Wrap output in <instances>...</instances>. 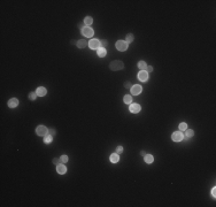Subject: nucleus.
<instances>
[{
  "label": "nucleus",
  "instance_id": "nucleus-1",
  "mask_svg": "<svg viewBox=\"0 0 216 207\" xmlns=\"http://www.w3.org/2000/svg\"><path fill=\"white\" fill-rule=\"evenodd\" d=\"M109 68L113 71H117V70H121L124 68V63L121 60H115V61H111L109 63Z\"/></svg>",
  "mask_w": 216,
  "mask_h": 207
},
{
  "label": "nucleus",
  "instance_id": "nucleus-18",
  "mask_svg": "<svg viewBox=\"0 0 216 207\" xmlns=\"http://www.w3.org/2000/svg\"><path fill=\"white\" fill-rule=\"evenodd\" d=\"M52 140H53V136H51V135H46V136H44V143L45 144H49V143H52Z\"/></svg>",
  "mask_w": 216,
  "mask_h": 207
},
{
  "label": "nucleus",
  "instance_id": "nucleus-30",
  "mask_svg": "<svg viewBox=\"0 0 216 207\" xmlns=\"http://www.w3.org/2000/svg\"><path fill=\"white\" fill-rule=\"evenodd\" d=\"M146 71H147L148 74H149V72H152L153 71V67H152V66H147V67H146Z\"/></svg>",
  "mask_w": 216,
  "mask_h": 207
},
{
  "label": "nucleus",
  "instance_id": "nucleus-17",
  "mask_svg": "<svg viewBox=\"0 0 216 207\" xmlns=\"http://www.w3.org/2000/svg\"><path fill=\"white\" fill-rule=\"evenodd\" d=\"M144 160H145L146 163H152L153 161H154V158H153L152 154H146L144 156Z\"/></svg>",
  "mask_w": 216,
  "mask_h": 207
},
{
  "label": "nucleus",
  "instance_id": "nucleus-6",
  "mask_svg": "<svg viewBox=\"0 0 216 207\" xmlns=\"http://www.w3.org/2000/svg\"><path fill=\"white\" fill-rule=\"evenodd\" d=\"M80 32H82V35H83L84 37H89V38L94 35V30H93L91 26H85V28L80 31Z\"/></svg>",
  "mask_w": 216,
  "mask_h": 207
},
{
  "label": "nucleus",
  "instance_id": "nucleus-31",
  "mask_svg": "<svg viewBox=\"0 0 216 207\" xmlns=\"http://www.w3.org/2000/svg\"><path fill=\"white\" fill-rule=\"evenodd\" d=\"M107 45H108V43H107L106 40H102V41H101V47L106 48V47H107Z\"/></svg>",
  "mask_w": 216,
  "mask_h": 207
},
{
  "label": "nucleus",
  "instance_id": "nucleus-19",
  "mask_svg": "<svg viewBox=\"0 0 216 207\" xmlns=\"http://www.w3.org/2000/svg\"><path fill=\"white\" fill-rule=\"evenodd\" d=\"M146 67H147V65H146V62L145 61L138 62V68H139L140 70H146Z\"/></svg>",
  "mask_w": 216,
  "mask_h": 207
},
{
  "label": "nucleus",
  "instance_id": "nucleus-13",
  "mask_svg": "<svg viewBox=\"0 0 216 207\" xmlns=\"http://www.w3.org/2000/svg\"><path fill=\"white\" fill-rule=\"evenodd\" d=\"M97 55L99 58H105L107 55V51H106V48L104 47H100V48H98L97 50Z\"/></svg>",
  "mask_w": 216,
  "mask_h": 207
},
{
  "label": "nucleus",
  "instance_id": "nucleus-14",
  "mask_svg": "<svg viewBox=\"0 0 216 207\" xmlns=\"http://www.w3.org/2000/svg\"><path fill=\"white\" fill-rule=\"evenodd\" d=\"M87 45H89V43L85 40V39H79V40L77 41V47L80 48V50H82V48H85Z\"/></svg>",
  "mask_w": 216,
  "mask_h": 207
},
{
  "label": "nucleus",
  "instance_id": "nucleus-11",
  "mask_svg": "<svg viewBox=\"0 0 216 207\" xmlns=\"http://www.w3.org/2000/svg\"><path fill=\"white\" fill-rule=\"evenodd\" d=\"M56 170H58L59 174H61V175H62V174H66V171H67V167L64 166V163H61V162H60V163L56 166Z\"/></svg>",
  "mask_w": 216,
  "mask_h": 207
},
{
  "label": "nucleus",
  "instance_id": "nucleus-32",
  "mask_svg": "<svg viewBox=\"0 0 216 207\" xmlns=\"http://www.w3.org/2000/svg\"><path fill=\"white\" fill-rule=\"evenodd\" d=\"M211 196L214 197V198L216 197V188H215V186H214V188L211 189Z\"/></svg>",
  "mask_w": 216,
  "mask_h": 207
},
{
  "label": "nucleus",
  "instance_id": "nucleus-34",
  "mask_svg": "<svg viewBox=\"0 0 216 207\" xmlns=\"http://www.w3.org/2000/svg\"><path fill=\"white\" fill-rule=\"evenodd\" d=\"M140 155H142V156H145V155H146V152H145V151H140Z\"/></svg>",
  "mask_w": 216,
  "mask_h": 207
},
{
  "label": "nucleus",
  "instance_id": "nucleus-15",
  "mask_svg": "<svg viewBox=\"0 0 216 207\" xmlns=\"http://www.w3.org/2000/svg\"><path fill=\"white\" fill-rule=\"evenodd\" d=\"M111 161L113 162V163H117L118 161H120V155L117 154V153H113V154H111Z\"/></svg>",
  "mask_w": 216,
  "mask_h": 207
},
{
  "label": "nucleus",
  "instance_id": "nucleus-33",
  "mask_svg": "<svg viewBox=\"0 0 216 207\" xmlns=\"http://www.w3.org/2000/svg\"><path fill=\"white\" fill-rule=\"evenodd\" d=\"M53 163L58 166L59 163H60V159H56V158H54V159H53Z\"/></svg>",
  "mask_w": 216,
  "mask_h": 207
},
{
  "label": "nucleus",
  "instance_id": "nucleus-25",
  "mask_svg": "<svg viewBox=\"0 0 216 207\" xmlns=\"http://www.w3.org/2000/svg\"><path fill=\"white\" fill-rule=\"evenodd\" d=\"M36 98H37V93H36V92H30V94H29V99H30L31 101H33V100H36Z\"/></svg>",
  "mask_w": 216,
  "mask_h": 207
},
{
  "label": "nucleus",
  "instance_id": "nucleus-20",
  "mask_svg": "<svg viewBox=\"0 0 216 207\" xmlns=\"http://www.w3.org/2000/svg\"><path fill=\"white\" fill-rule=\"evenodd\" d=\"M133 39H135V36H133V33H128L127 37H125V41H127L128 44H129V43H132V41H133Z\"/></svg>",
  "mask_w": 216,
  "mask_h": 207
},
{
  "label": "nucleus",
  "instance_id": "nucleus-27",
  "mask_svg": "<svg viewBox=\"0 0 216 207\" xmlns=\"http://www.w3.org/2000/svg\"><path fill=\"white\" fill-rule=\"evenodd\" d=\"M124 88H127V89H131L132 88V84L130 82H125L124 83Z\"/></svg>",
  "mask_w": 216,
  "mask_h": 207
},
{
  "label": "nucleus",
  "instance_id": "nucleus-10",
  "mask_svg": "<svg viewBox=\"0 0 216 207\" xmlns=\"http://www.w3.org/2000/svg\"><path fill=\"white\" fill-rule=\"evenodd\" d=\"M36 93H37L38 97H45L46 93H47V90L44 88V86H39V88H37V90H36Z\"/></svg>",
  "mask_w": 216,
  "mask_h": 207
},
{
  "label": "nucleus",
  "instance_id": "nucleus-4",
  "mask_svg": "<svg viewBox=\"0 0 216 207\" xmlns=\"http://www.w3.org/2000/svg\"><path fill=\"white\" fill-rule=\"evenodd\" d=\"M89 46L91 50H98L101 47V41L99 39H91L89 43Z\"/></svg>",
  "mask_w": 216,
  "mask_h": 207
},
{
  "label": "nucleus",
  "instance_id": "nucleus-22",
  "mask_svg": "<svg viewBox=\"0 0 216 207\" xmlns=\"http://www.w3.org/2000/svg\"><path fill=\"white\" fill-rule=\"evenodd\" d=\"M193 135H194V131H193L192 129H186L185 136H186L187 138H191V137H193Z\"/></svg>",
  "mask_w": 216,
  "mask_h": 207
},
{
  "label": "nucleus",
  "instance_id": "nucleus-16",
  "mask_svg": "<svg viewBox=\"0 0 216 207\" xmlns=\"http://www.w3.org/2000/svg\"><path fill=\"white\" fill-rule=\"evenodd\" d=\"M93 23V19L91 17V16H86L84 19V24H85V26H90L91 24Z\"/></svg>",
  "mask_w": 216,
  "mask_h": 207
},
{
  "label": "nucleus",
  "instance_id": "nucleus-7",
  "mask_svg": "<svg viewBox=\"0 0 216 207\" xmlns=\"http://www.w3.org/2000/svg\"><path fill=\"white\" fill-rule=\"evenodd\" d=\"M129 110L133 114H137L140 112V105L139 104H130V106H129Z\"/></svg>",
  "mask_w": 216,
  "mask_h": 207
},
{
  "label": "nucleus",
  "instance_id": "nucleus-21",
  "mask_svg": "<svg viewBox=\"0 0 216 207\" xmlns=\"http://www.w3.org/2000/svg\"><path fill=\"white\" fill-rule=\"evenodd\" d=\"M123 101H124V104H130L132 103V97L131 96H129V94H127V96H124V98H123Z\"/></svg>",
  "mask_w": 216,
  "mask_h": 207
},
{
  "label": "nucleus",
  "instance_id": "nucleus-8",
  "mask_svg": "<svg viewBox=\"0 0 216 207\" xmlns=\"http://www.w3.org/2000/svg\"><path fill=\"white\" fill-rule=\"evenodd\" d=\"M131 90V93L132 94H135V96H137V94H140L142 91V88L140 85H138V84H135V85H132V88L130 89Z\"/></svg>",
  "mask_w": 216,
  "mask_h": 207
},
{
  "label": "nucleus",
  "instance_id": "nucleus-35",
  "mask_svg": "<svg viewBox=\"0 0 216 207\" xmlns=\"http://www.w3.org/2000/svg\"><path fill=\"white\" fill-rule=\"evenodd\" d=\"M71 45H77V41H75V40H71Z\"/></svg>",
  "mask_w": 216,
  "mask_h": 207
},
{
  "label": "nucleus",
  "instance_id": "nucleus-28",
  "mask_svg": "<svg viewBox=\"0 0 216 207\" xmlns=\"http://www.w3.org/2000/svg\"><path fill=\"white\" fill-rule=\"evenodd\" d=\"M78 26V29H79V30L82 31V30H83V29H84V28H85L84 22H83V23H78V26Z\"/></svg>",
  "mask_w": 216,
  "mask_h": 207
},
{
  "label": "nucleus",
  "instance_id": "nucleus-29",
  "mask_svg": "<svg viewBox=\"0 0 216 207\" xmlns=\"http://www.w3.org/2000/svg\"><path fill=\"white\" fill-rule=\"evenodd\" d=\"M48 135H51L54 137V135H55V130L54 129H48Z\"/></svg>",
  "mask_w": 216,
  "mask_h": 207
},
{
  "label": "nucleus",
  "instance_id": "nucleus-3",
  "mask_svg": "<svg viewBox=\"0 0 216 207\" xmlns=\"http://www.w3.org/2000/svg\"><path fill=\"white\" fill-rule=\"evenodd\" d=\"M36 134H37L38 136L44 137V136H46V135L48 134V129L45 125H38L37 128H36Z\"/></svg>",
  "mask_w": 216,
  "mask_h": 207
},
{
  "label": "nucleus",
  "instance_id": "nucleus-2",
  "mask_svg": "<svg viewBox=\"0 0 216 207\" xmlns=\"http://www.w3.org/2000/svg\"><path fill=\"white\" fill-rule=\"evenodd\" d=\"M115 47L118 50V51H127L128 50V47H129V44H128L125 40H118V41H116V44H115Z\"/></svg>",
  "mask_w": 216,
  "mask_h": 207
},
{
  "label": "nucleus",
  "instance_id": "nucleus-24",
  "mask_svg": "<svg viewBox=\"0 0 216 207\" xmlns=\"http://www.w3.org/2000/svg\"><path fill=\"white\" fill-rule=\"evenodd\" d=\"M59 159H60V162H61V163H66V162H68V160H69V159H68V155H66V154L61 155Z\"/></svg>",
  "mask_w": 216,
  "mask_h": 207
},
{
  "label": "nucleus",
  "instance_id": "nucleus-5",
  "mask_svg": "<svg viewBox=\"0 0 216 207\" xmlns=\"http://www.w3.org/2000/svg\"><path fill=\"white\" fill-rule=\"evenodd\" d=\"M171 139L174 142H182L184 139V135L182 131H175L174 134L171 135Z\"/></svg>",
  "mask_w": 216,
  "mask_h": 207
},
{
  "label": "nucleus",
  "instance_id": "nucleus-26",
  "mask_svg": "<svg viewBox=\"0 0 216 207\" xmlns=\"http://www.w3.org/2000/svg\"><path fill=\"white\" fill-rule=\"evenodd\" d=\"M122 152H123V147H122V146H117V147H116V153H117V154H121Z\"/></svg>",
  "mask_w": 216,
  "mask_h": 207
},
{
  "label": "nucleus",
  "instance_id": "nucleus-12",
  "mask_svg": "<svg viewBox=\"0 0 216 207\" xmlns=\"http://www.w3.org/2000/svg\"><path fill=\"white\" fill-rule=\"evenodd\" d=\"M7 105H8V107H11V108H15V107H17V105H19V100L16 98H12L8 100Z\"/></svg>",
  "mask_w": 216,
  "mask_h": 207
},
{
  "label": "nucleus",
  "instance_id": "nucleus-9",
  "mask_svg": "<svg viewBox=\"0 0 216 207\" xmlns=\"http://www.w3.org/2000/svg\"><path fill=\"white\" fill-rule=\"evenodd\" d=\"M138 78H139V81H142V82H146L148 79V72L146 70H140L139 74H138Z\"/></svg>",
  "mask_w": 216,
  "mask_h": 207
},
{
  "label": "nucleus",
  "instance_id": "nucleus-23",
  "mask_svg": "<svg viewBox=\"0 0 216 207\" xmlns=\"http://www.w3.org/2000/svg\"><path fill=\"white\" fill-rule=\"evenodd\" d=\"M178 129H179V131H185V130L187 129V124L185 123V122H182V123L178 125Z\"/></svg>",
  "mask_w": 216,
  "mask_h": 207
}]
</instances>
